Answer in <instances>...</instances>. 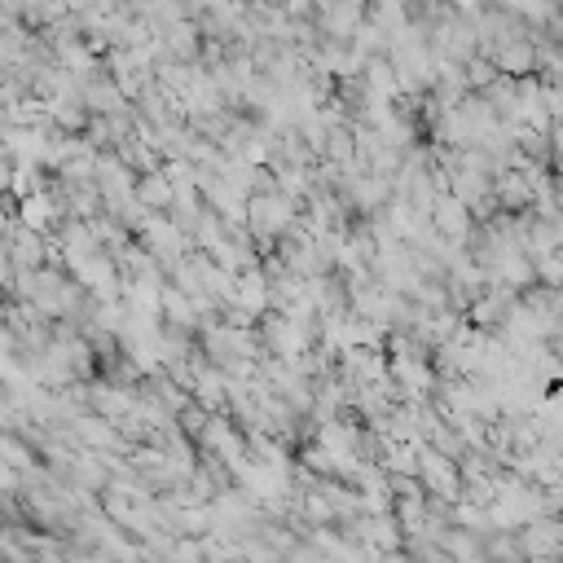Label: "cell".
I'll use <instances>...</instances> for the list:
<instances>
[{"mask_svg": "<svg viewBox=\"0 0 563 563\" xmlns=\"http://www.w3.org/2000/svg\"><path fill=\"white\" fill-rule=\"evenodd\" d=\"M555 150H559V159H563V124L555 128Z\"/></svg>", "mask_w": 563, "mask_h": 563, "instance_id": "obj_2", "label": "cell"}, {"mask_svg": "<svg viewBox=\"0 0 563 563\" xmlns=\"http://www.w3.org/2000/svg\"><path fill=\"white\" fill-rule=\"evenodd\" d=\"M498 62L506 66L511 75H524V71H533L537 66V49H533V36L528 40H511V44H502L498 49Z\"/></svg>", "mask_w": 563, "mask_h": 563, "instance_id": "obj_1", "label": "cell"}]
</instances>
